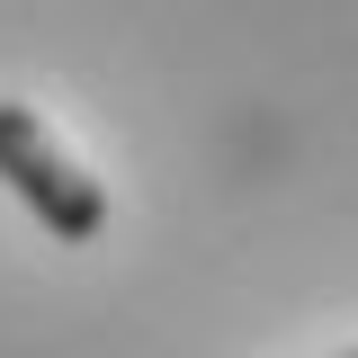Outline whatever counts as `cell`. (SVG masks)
<instances>
[{
  "label": "cell",
  "mask_w": 358,
  "mask_h": 358,
  "mask_svg": "<svg viewBox=\"0 0 358 358\" xmlns=\"http://www.w3.org/2000/svg\"><path fill=\"white\" fill-rule=\"evenodd\" d=\"M341 358H358V350H341Z\"/></svg>",
  "instance_id": "2"
},
{
  "label": "cell",
  "mask_w": 358,
  "mask_h": 358,
  "mask_svg": "<svg viewBox=\"0 0 358 358\" xmlns=\"http://www.w3.org/2000/svg\"><path fill=\"white\" fill-rule=\"evenodd\" d=\"M0 179H9V197L27 206V215L54 233V242H99L108 233V188L54 143L36 108H18V99H0Z\"/></svg>",
  "instance_id": "1"
}]
</instances>
